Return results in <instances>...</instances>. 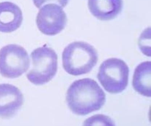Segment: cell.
<instances>
[{
	"instance_id": "cell-1",
	"label": "cell",
	"mask_w": 151,
	"mask_h": 126,
	"mask_svg": "<svg viewBox=\"0 0 151 126\" xmlns=\"http://www.w3.org/2000/svg\"><path fill=\"white\" fill-rule=\"evenodd\" d=\"M66 100L74 113L85 115L101 108L106 101V94L95 80L83 78L72 83L67 91Z\"/></svg>"
},
{
	"instance_id": "cell-2",
	"label": "cell",
	"mask_w": 151,
	"mask_h": 126,
	"mask_svg": "<svg viewBox=\"0 0 151 126\" xmlns=\"http://www.w3.org/2000/svg\"><path fill=\"white\" fill-rule=\"evenodd\" d=\"M63 65L68 74L77 76L89 73L97 64L98 55L91 45L75 41L65 47L62 54Z\"/></svg>"
},
{
	"instance_id": "cell-3",
	"label": "cell",
	"mask_w": 151,
	"mask_h": 126,
	"mask_svg": "<svg viewBox=\"0 0 151 126\" xmlns=\"http://www.w3.org/2000/svg\"><path fill=\"white\" fill-rule=\"evenodd\" d=\"M32 68L27 75L30 82L42 85L51 81L58 69V56L55 51L46 46L35 49L31 54Z\"/></svg>"
},
{
	"instance_id": "cell-4",
	"label": "cell",
	"mask_w": 151,
	"mask_h": 126,
	"mask_svg": "<svg viewBox=\"0 0 151 126\" xmlns=\"http://www.w3.org/2000/svg\"><path fill=\"white\" fill-rule=\"evenodd\" d=\"M129 68L118 58H109L100 66L97 77L106 91L111 93L122 92L129 83Z\"/></svg>"
},
{
	"instance_id": "cell-5",
	"label": "cell",
	"mask_w": 151,
	"mask_h": 126,
	"mask_svg": "<svg viewBox=\"0 0 151 126\" xmlns=\"http://www.w3.org/2000/svg\"><path fill=\"white\" fill-rule=\"evenodd\" d=\"M29 66V55L21 46L10 44L0 50V74L3 77H19L27 71Z\"/></svg>"
},
{
	"instance_id": "cell-6",
	"label": "cell",
	"mask_w": 151,
	"mask_h": 126,
	"mask_svg": "<svg viewBox=\"0 0 151 126\" xmlns=\"http://www.w3.org/2000/svg\"><path fill=\"white\" fill-rule=\"evenodd\" d=\"M67 23L66 13L61 6L54 4L44 5L37 16L38 28L46 35L58 34L64 29Z\"/></svg>"
},
{
	"instance_id": "cell-7",
	"label": "cell",
	"mask_w": 151,
	"mask_h": 126,
	"mask_svg": "<svg viewBox=\"0 0 151 126\" xmlns=\"http://www.w3.org/2000/svg\"><path fill=\"white\" fill-rule=\"evenodd\" d=\"M23 103V95L18 88L9 84H0V117L11 118Z\"/></svg>"
},
{
	"instance_id": "cell-8",
	"label": "cell",
	"mask_w": 151,
	"mask_h": 126,
	"mask_svg": "<svg viewBox=\"0 0 151 126\" xmlns=\"http://www.w3.org/2000/svg\"><path fill=\"white\" fill-rule=\"evenodd\" d=\"M23 15L21 9L11 2L0 3V32L11 33L22 25Z\"/></svg>"
},
{
	"instance_id": "cell-9",
	"label": "cell",
	"mask_w": 151,
	"mask_h": 126,
	"mask_svg": "<svg viewBox=\"0 0 151 126\" xmlns=\"http://www.w3.org/2000/svg\"><path fill=\"white\" fill-rule=\"evenodd\" d=\"M88 6L90 12L96 18L108 21L121 13L123 0H88Z\"/></svg>"
},
{
	"instance_id": "cell-10",
	"label": "cell",
	"mask_w": 151,
	"mask_h": 126,
	"mask_svg": "<svg viewBox=\"0 0 151 126\" xmlns=\"http://www.w3.org/2000/svg\"><path fill=\"white\" fill-rule=\"evenodd\" d=\"M132 85L134 90L139 94L151 97V61L144 62L137 66L133 75Z\"/></svg>"
},
{
	"instance_id": "cell-11",
	"label": "cell",
	"mask_w": 151,
	"mask_h": 126,
	"mask_svg": "<svg viewBox=\"0 0 151 126\" xmlns=\"http://www.w3.org/2000/svg\"><path fill=\"white\" fill-rule=\"evenodd\" d=\"M85 125H101V123H103L104 125H106L105 123H107L108 125H114L111 120V119L107 116L102 115H98L93 116L91 118L86 120L84 122Z\"/></svg>"
},
{
	"instance_id": "cell-12",
	"label": "cell",
	"mask_w": 151,
	"mask_h": 126,
	"mask_svg": "<svg viewBox=\"0 0 151 126\" xmlns=\"http://www.w3.org/2000/svg\"><path fill=\"white\" fill-rule=\"evenodd\" d=\"M69 0H33L35 6L37 8H41V6L46 3H53L64 8L68 4Z\"/></svg>"
}]
</instances>
